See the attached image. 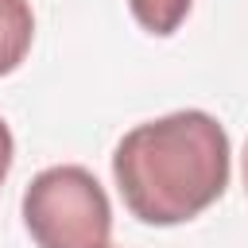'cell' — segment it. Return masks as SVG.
<instances>
[{
	"label": "cell",
	"instance_id": "obj_2",
	"mask_svg": "<svg viewBox=\"0 0 248 248\" xmlns=\"http://www.w3.org/2000/svg\"><path fill=\"white\" fill-rule=\"evenodd\" d=\"M19 209L35 248H108V194L97 182V174L78 163L39 170L27 182Z\"/></svg>",
	"mask_w": 248,
	"mask_h": 248
},
{
	"label": "cell",
	"instance_id": "obj_1",
	"mask_svg": "<svg viewBox=\"0 0 248 248\" xmlns=\"http://www.w3.org/2000/svg\"><path fill=\"white\" fill-rule=\"evenodd\" d=\"M232 174L229 132L202 108H178L136 124L112 151V178L124 209L155 229L194 221L221 202Z\"/></svg>",
	"mask_w": 248,
	"mask_h": 248
},
{
	"label": "cell",
	"instance_id": "obj_6",
	"mask_svg": "<svg viewBox=\"0 0 248 248\" xmlns=\"http://www.w3.org/2000/svg\"><path fill=\"white\" fill-rule=\"evenodd\" d=\"M240 174H244V194H248V143H244V155H240Z\"/></svg>",
	"mask_w": 248,
	"mask_h": 248
},
{
	"label": "cell",
	"instance_id": "obj_5",
	"mask_svg": "<svg viewBox=\"0 0 248 248\" xmlns=\"http://www.w3.org/2000/svg\"><path fill=\"white\" fill-rule=\"evenodd\" d=\"M12 159H16V140H12V128L0 116V186H4L8 170H12Z\"/></svg>",
	"mask_w": 248,
	"mask_h": 248
},
{
	"label": "cell",
	"instance_id": "obj_4",
	"mask_svg": "<svg viewBox=\"0 0 248 248\" xmlns=\"http://www.w3.org/2000/svg\"><path fill=\"white\" fill-rule=\"evenodd\" d=\"M128 8H132L136 23H140L147 35L167 39V35H174V31L186 23L194 0H128Z\"/></svg>",
	"mask_w": 248,
	"mask_h": 248
},
{
	"label": "cell",
	"instance_id": "obj_3",
	"mask_svg": "<svg viewBox=\"0 0 248 248\" xmlns=\"http://www.w3.org/2000/svg\"><path fill=\"white\" fill-rule=\"evenodd\" d=\"M35 39V12L27 0H0V78L23 66Z\"/></svg>",
	"mask_w": 248,
	"mask_h": 248
}]
</instances>
